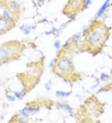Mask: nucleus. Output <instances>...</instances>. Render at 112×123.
<instances>
[{
  "label": "nucleus",
  "instance_id": "obj_7",
  "mask_svg": "<svg viewBox=\"0 0 112 123\" xmlns=\"http://www.w3.org/2000/svg\"><path fill=\"white\" fill-rule=\"evenodd\" d=\"M79 39H80L79 35H76V36H75L74 37L72 38V41H73V42H76L77 41L79 40Z\"/></svg>",
  "mask_w": 112,
  "mask_h": 123
},
{
  "label": "nucleus",
  "instance_id": "obj_1",
  "mask_svg": "<svg viewBox=\"0 0 112 123\" xmlns=\"http://www.w3.org/2000/svg\"><path fill=\"white\" fill-rule=\"evenodd\" d=\"M108 27L100 21L93 23L88 36L89 47L93 51L99 52L109 37Z\"/></svg>",
  "mask_w": 112,
  "mask_h": 123
},
{
  "label": "nucleus",
  "instance_id": "obj_5",
  "mask_svg": "<svg viewBox=\"0 0 112 123\" xmlns=\"http://www.w3.org/2000/svg\"><path fill=\"white\" fill-rule=\"evenodd\" d=\"M11 21L5 18H0V34L6 31L11 27Z\"/></svg>",
  "mask_w": 112,
  "mask_h": 123
},
{
  "label": "nucleus",
  "instance_id": "obj_2",
  "mask_svg": "<svg viewBox=\"0 0 112 123\" xmlns=\"http://www.w3.org/2000/svg\"><path fill=\"white\" fill-rule=\"evenodd\" d=\"M22 46L19 42H9L0 45V63H5L19 55Z\"/></svg>",
  "mask_w": 112,
  "mask_h": 123
},
{
  "label": "nucleus",
  "instance_id": "obj_9",
  "mask_svg": "<svg viewBox=\"0 0 112 123\" xmlns=\"http://www.w3.org/2000/svg\"><path fill=\"white\" fill-rule=\"evenodd\" d=\"M37 1H39V2H44V0H37Z\"/></svg>",
  "mask_w": 112,
  "mask_h": 123
},
{
  "label": "nucleus",
  "instance_id": "obj_6",
  "mask_svg": "<svg viewBox=\"0 0 112 123\" xmlns=\"http://www.w3.org/2000/svg\"><path fill=\"white\" fill-rule=\"evenodd\" d=\"M111 0H106V1L105 2V3L103 5V6H102V8H100V9H99V11H98V13H97V16H100L101 15L102 13H103V12L104 11V10L106 8V7L108 6V5L109 4L110 1Z\"/></svg>",
  "mask_w": 112,
  "mask_h": 123
},
{
  "label": "nucleus",
  "instance_id": "obj_8",
  "mask_svg": "<svg viewBox=\"0 0 112 123\" xmlns=\"http://www.w3.org/2000/svg\"><path fill=\"white\" fill-rule=\"evenodd\" d=\"M54 45H55V47L57 49H58L59 47H60V42H59V41H57V42H55V44H54Z\"/></svg>",
  "mask_w": 112,
  "mask_h": 123
},
{
  "label": "nucleus",
  "instance_id": "obj_3",
  "mask_svg": "<svg viewBox=\"0 0 112 123\" xmlns=\"http://www.w3.org/2000/svg\"><path fill=\"white\" fill-rule=\"evenodd\" d=\"M56 69L59 74L64 75L68 74L72 72L73 69L72 62L67 58H62L56 65Z\"/></svg>",
  "mask_w": 112,
  "mask_h": 123
},
{
  "label": "nucleus",
  "instance_id": "obj_4",
  "mask_svg": "<svg viewBox=\"0 0 112 123\" xmlns=\"http://www.w3.org/2000/svg\"><path fill=\"white\" fill-rule=\"evenodd\" d=\"M82 3V0H72L69 4V9L67 11L69 12H75L80 8Z\"/></svg>",
  "mask_w": 112,
  "mask_h": 123
}]
</instances>
